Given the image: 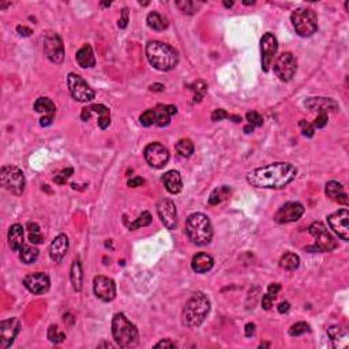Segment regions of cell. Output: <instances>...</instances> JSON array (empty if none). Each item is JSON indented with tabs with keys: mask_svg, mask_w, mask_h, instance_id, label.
Wrapping results in <instances>:
<instances>
[{
	"mask_svg": "<svg viewBox=\"0 0 349 349\" xmlns=\"http://www.w3.org/2000/svg\"><path fill=\"white\" fill-rule=\"evenodd\" d=\"M52 120H53V116H43L41 120H40V124H41L43 127H47V126L52 124Z\"/></svg>",
	"mask_w": 349,
	"mask_h": 349,
	"instance_id": "cell-55",
	"label": "cell"
},
{
	"mask_svg": "<svg viewBox=\"0 0 349 349\" xmlns=\"http://www.w3.org/2000/svg\"><path fill=\"white\" fill-rule=\"evenodd\" d=\"M295 30L302 37H310L318 29V17L311 8H296L291 15Z\"/></svg>",
	"mask_w": 349,
	"mask_h": 349,
	"instance_id": "cell-6",
	"label": "cell"
},
{
	"mask_svg": "<svg viewBox=\"0 0 349 349\" xmlns=\"http://www.w3.org/2000/svg\"><path fill=\"white\" fill-rule=\"evenodd\" d=\"M244 131H246V133H247V134H248V133H253V131H254V127L248 124L247 127H244Z\"/></svg>",
	"mask_w": 349,
	"mask_h": 349,
	"instance_id": "cell-60",
	"label": "cell"
},
{
	"mask_svg": "<svg viewBox=\"0 0 349 349\" xmlns=\"http://www.w3.org/2000/svg\"><path fill=\"white\" fill-rule=\"evenodd\" d=\"M69 237L62 233V235L56 236L51 243V247H49V255H51V259L55 262H60L63 259L67 251H69Z\"/></svg>",
	"mask_w": 349,
	"mask_h": 349,
	"instance_id": "cell-21",
	"label": "cell"
},
{
	"mask_svg": "<svg viewBox=\"0 0 349 349\" xmlns=\"http://www.w3.org/2000/svg\"><path fill=\"white\" fill-rule=\"evenodd\" d=\"M277 49H279L277 38L272 33H265L260 38V60L263 71H269Z\"/></svg>",
	"mask_w": 349,
	"mask_h": 349,
	"instance_id": "cell-13",
	"label": "cell"
},
{
	"mask_svg": "<svg viewBox=\"0 0 349 349\" xmlns=\"http://www.w3.org/2000/svg\"><path fill=\"white\" fill-rule=\"evenodd\" d=\"M112 336L120 348H133L140 340L138 329L121 312L116 314L112 319Z\"/></svg>",
	"mask_w": 349,
	"mask_h": 349,
	"instance_id": "cell-5",
	"label": "cell"
},
{
	"mask_svg": "<svg viewBox=\"0 0 349 349\" xmlns=\"http://www.w3.org/2000/svg\"><path fill=\"white\" fill-rule=\"evenodd\" d=\"M274 300H276V298L272 296V295H269V293L263 295V298H262V307H263L265 310H270L272 305H273Z\"/></svg>",
	"mask_w": 349,
	"mask_h": 349,
	"instance_id": "cell-47",
	"label": "cell"
},
{
	"mask_svg": "<svg viewBox=\"0 0 349 349\" xmlns=\"http://www.w3.org/2000/svg\"><path fill=\"white\" fill-rule=\"evenodd\" d=\"M76 63L79 64L82 69H90V67H94L95 66V57L93 48L89 44H85L76 52Z\"/></svg>",
	"mask_w": 349,
	"mask_h": 349,
	"instance_id": "cell-25",
	"label": "cell"
},
{
	"mask_svg": "<svg viewBox=\"0 0 349 349\" xmlns=\"http://www.w3.org/2000/svg\"><path fill=\"white\" fill-rule=\"evenodd\" d=\"M224 6H225V7H232V6H233V1H229V3H228V1H224Z\"/></svg>",
	"mask_w": 349,
	"mask_h": 349,
	"instance_id": "cell-61",
	"label": "cell"
},
{
	"mask_svg": "<svg viewBox=\"0 0 349 349\" xmlns=\"http://www.w3.org/2000/svg\"><path fill=\"white\" fill-rule=\"evenodd\" d=\"M299 265H300V258H299V255L293 254V253H286L279 259V266L285 270H289V272L296 270Z\"/></svg>",
	"mask_w": 349,
	"mask_h": 349,
	"instance_id": "cell-32",
	"label": "cell"
},
{
	"mask_svg": "<svg viewBox=\"0 0 349 349\" xmlns=\"http://www.w3.org/2000/svg\"><path fill=\"white\" fill-rule=\"evenodd\" d=\"M146 56L149 63L159 71H171L179 63L178 51L169 44L161 41L147 43Z\"/></svg>",
	"mask_w": 349,
	"mask_h": 349,
	"instance_id": "cell-2",
	"label": "cell"
},
{
	"mask_svg": "<svg viewBox=\"0 0 349 349\" xmlns=\"http://www.w3.org/2000/svg\"><path fill=\"white\" fill-rule=\"evenodd\" d=\"M27 231H29V233L40 232V227H38V224H36V222H27Z\"/></svg>",
	"mask_w": 349,
	"mask_h": 349,
	"instance_id": "cell-57",
	"label": "cell"
},
{
	"mask_svg": "<svg viewBox=\"0 0 349 349\" xmlns=\"http://www.w3.org/2000/svg\"><path fill=\"white\" fill-rule=\"evenodd\" d=\"M21 330V322L17 318L6 319L0 324V348H10Z\"/></svg>",
	"mask_w": 349,
	"mask_h": 349,
	"instance_id": "cell-14",
	"label": "cell"
},
{
	"mask_svg": "<svg viewBox=\"0 0 349 349\" xmlns=\"http://www.w3.org/2000/svg\"><path fill=\"white\" fill-rule=\"evenodd\" d=\"M298 70V62L291 52H284L274 64V72L282 82H289Z\"/></svg>",
	"mask_w": 349,
	"mask_h": 349,
	"instance_id": "cell-10",
	"label": "cell"
},
{
	"mask_svg": "<svg viewBox=\"0 0 349 349\" xmlns=\"http://www.w3.org/2000/svg\"><path fill=\"white\" fill-rule=\"evenodd\" d=\"M291 308V305H289V303L288 302H284V303H279V314H285V312H288V310Z\"/></svg>",
	"mask_w": 349,
	"mask_h": 349,
	"instance_id": "cell-56",
	"label": "cell"
},
{
	"mask_svg": "<svg viewBox=\"0 0 349 349\" xmlns=\"http://www.w3.org/2000/svg\"><path fill=\"white\" fill-rule=\"evenodd\" d=\"M34 109L38 114H44V116H55V112H56L55 104L48 97H40L38 100H36Z\"/></svg>",
	"mask_w": 349,
	"mask_h": 349,
	"instance_id": "cell-28",
	"label": "cell"
},
{
	"mask_svg": "<svg viewBox=\"0 0 349 349\" xmlns=\"http://www.w3.org/2000/svg\"><path fill=\"white\" fill-rule=\"evenodd\" d=\"M300 127H302V133H303L304 137L311 138L312 135H314V130H315V128L312 127V124H310V123H307L305 120H302L300 121Z\"/></svg>",
	"mask_w": 349,
	"mask_h": 349,
	"instance_id": "cell-44",
	"label": "cell"
},
{
	"mask_svg": "<svg viewBox=\"0 0 349 349\" xmlns=\"http://www.w3.org/2000/svg\"><path fill=\"white\" fill-rule=\"evenodd\" d=\"M246 119H247L248 124L250 126H253V127H260L262 124H263V119H262V116H260L258 112H254V111H251V112H248L247 115H246Z\"/></svg>",
	"mask_w": 349,
	"mask_h": 349,
	"instance_id": "cell-42",
	"label": "cell"
},
{
	"mask_svg": "<svg viewBox=\"0 0 349 349\" xmlns=\"http://www.w3.org/2000/svg\"><path fill=\"white\" fill-rule=\"evenodd\" d=\"M254 333H255V325L254 324L246 325V336L247 337L254 336Z\"/></svg>",
	"mask_w": 349,
	"mask_h": 349,
	"instance_id": "cell-58",
	"label": "cell"
},
{
	"mask_svg": "<svg viewBox=\"0 0 349 349\" xmlns=\"http://www.w3.org/2000/svg\"><path fill=\"white\" fill-rule=\"evenodd\" d=\"M308 233L315 239V248L321 253L333 251L337 248V241L322 222H314L308 228Z\"/></svg>",
	"mask_w": 349,
	"mask_h": 349,
	"instance_id": "cell-8",
	"label": "cell"
},
{
	"mask_svg": "<svg viewBox=\"0 0 349 349\" xmlns=\"http://www.w3.org/2000/svg\"><path fill=\"white\" fill-rule=\"evenodd\" d=\"M325 192H326V195L330 198L331 201H334V202L337 203H341L344 206H348V195H347V192L344 191V187L341 183L334 182V180L327 182V183H326Z\"/></svg>",
	"mask_w": 349,
	"mask_h": 349,
	"instance_id": "cell-22",
	"label": "cell"
},
{
	"mask_svg": "<svg viewBox=\"0 0 349 349\" xmlns=\"http://www.w3.org/2000/svg\"><path fill=\"white\" fill-rule=\"evenodd\" d=\"M70 277H71V282H72L74 289H75L76 292H81V289H82L83 273H82V266H81V262H79V259H75L74 262H72Z\"/></svg>",
	"mask_w": 349,
	"mask_h": 349,
	"instance_id": "cell-29",
	"label": "cell"
},
{
	"mask_svg": "<svg viewBox=\"0 0 349 349\" xmlns=\"http://www.w3.org/2000/svg\"><path fill=\"white\" fill-rule=\"evenodd\" d=\"M140 121L142 126L145 127H150L153 124L157 123V114H156V109H146L143 114L140 115Z\"/></svg>",
	"mask_w": 349,
	"mask_h": 349,
	"instance_id": "cell-38",
	"label": "cell"
},
{
	"mask_svg": "<svg viewBox=\"0 0 349 349\" xmlns=\"http://www.w3.org/2000/svg\"><path fill=\"white\" fill-rule=\"evenodd\" d=\"M156 114H157V126L159 127H166L171 123V117L173 115L178 114V108L175 105H163L159 104L156 108Z\"/></svg>",
	"mask_w": 349,
	"mask_h": 349,
	"instance_id": "cell-26",
	"label": "cell"
},
{
	"mask_svg": "<svg viewBox=\"0 0 349 349\" xmlns=\"http://www.w3.org/2000/svg\"><path fill=\"white\" fill-rule=\"evenodd\" d=\"M128 23V10L127 8H123L121 10V18L119 19V27L124 29Z\"/></svg>",
	"mask_w": 349,
	"mask_h": 349,
	"instance_id": "cell-49",
	"label": "cell"
},
{
	"mask_svg": "<svg viewBox=\"0 0 349 349\" xmlns=\"http://www.w3.org/2000/svg\"><path fill=\"white\" fill-rule=\"evenodd\" d=\"M327 222L330 228L340 236L343 240H349V211L341 209L327 217Z\"/></svg>",
	"mask_w": 349,
	"mask_h": 349,
	"instance_id": "cell-17",
	"label": "cell"
},
{
	"mask_svg": "<svg viewBox=\"0 0 349 349\" xmlns=\"http://www.w3.org/2000/svg\"><path fill=\"white\" fill-rule=\"evenodd\" d=\"M178 7L183 11L184 14H194L198 10V7L201 6V3L197 4L195 1H190V0H183V1H178L176 3Z\"/></svg>",
	"mask_w": 349,
	"mask_h": 349,
	"instance_id": "cell-40",
	"label": "cell"
},
{
	"mask_svg": "<svg viewBox=\"0 0 349 349\" xmlns=\"http://www.w3.org/2000/svg\"><path fill=\"white\" fill-rule=\"evenodd\" d=\"M94 295L102 302H112L116 298V285L114 279L105 276H97L93 284Z\"/></svg>",
	"mask_w": 349,
	"mask_h": 349,
	"instance_id": "cell-19",
	"label": "cell"
},
{
	"mask_svg": "<svg viewBox=\"0 0 349 349\" xmlns=\"http://www.w3.org/2000/svg\"><path fill=\"white\" fill-rule=\"evenodd\" d=\"M210 300L202 292L194 293L186 303L182 312V321L187 327H198L209 315Z\"/></svg>",
	"mask_w": 349,
	"mask_h": 349,
	"instance_id": "cell-3",
	"label": "cell"
},
{
	"mask_svg": "<svg viewBox=\"0 0 349 349\" xmlns=\"http://www.w3.org/2000/svg\"><path fill=\"white\" fill-rule=\"evenodd\" d=\"M303 214H304V206L302 203L286 202L276 213L274 220L279 224H288V222L298 221Z\"/></svg>",
	"mask_w": 349,
	"mask_h": 349,
	"instance_id": "cell-15",
	"label": "cell"
},
{
	"mask_svg": "<svg viewBox=\"0 0 349 349\" xmlns=\"http://www.w3.org/2000/svg\"><path fill=\"white\" fill-rule=\"evenodd\" d=\"M229 195H231V190H229L227 186H221V187L216 188V190L210 194L209 203L210 205H213V206L220 205V203H221L222 201H225Z\"/></svg>",
	"mask_w": 349,
	"mask_h": 349,
	"instance_id": "cell-34",
	"label": "cell"
},
{
	"mask_svg": "<svg viewBox=\"0 0 349 349\" xmlns=\"http://www.w3.org/2000/svg\"><path fill=\"white\" fill-rule=\"evenodd\" d=\"M157 213L161 222L165 225L168 229H175L178 227V211L176 206L171 199H161L157 203Z\"/></svg>",
	"mask_w": 349,
	"mask_h": 349,
	"instance_id": "cell-18",
	"label": "cell"
},
{
	"mask_svg": "<svg viewBox=\"0 0 349 349\" xmlns=\"http://www.w3.org/2000/svg\"><path fill=\"white\" fill-rule=\"evenodd\" d=\"M146 21H147V26H149L150 29H153V30H157V32L165 30L166 26H168L166 19L164 18L163 15H160L159 13H156V11H153V13L149 14Z\"/></svg>",
	"mask_w": 349,
	"mask_h": 349,
	"instance_id": "cell-31",
	"label": "cell"
},
{
	"mask_svg": "<svg viewBox=\"0 0 349 349\" xmlns=\"http://www.w3.org/2000/svg\"><path fill=\"white\" fill-rule=\"evenodd\" d=\"M150 90H153V92H163V90H164V86H163L161 83H154V85L150 86Z\"/></svg>",
	"mask_w": 349,
	"mask_h": 349,
	"instance_id": "cell-59",
	"label": "cell"
},
{
	"mask_svg": "<svg viewBox=\"0 0 349 349\" xmlns=\"http://www.w3.org/2000/svg\"><path fill=\"white\" fill-rule=\"evenodd\" d=\"M74 173V169L72 168H66V169H63V171H60L57 175H55V178H53V182L57 184H64L69 179L71 178V175Z\"/></svg>",
	"mask_w": 349,
	"mask_h": 349,
	"instance_id": "cell-43",
	"label": "cell"
},
{
	"mask_svg": "<svg viewBox=\"0 0 349 349\" xmlns=\"http://www.w3.org/2000/svg\"><path fill=\"white\" fill-rule=\"evenodd\" d=\"M327 124V114H318L317 119L314 121L312 127L314 128H322Z\"/></svg>",
	"mask_w": 349,
	"mask_h": 349,
	"instance_id": "cell-45",
	"label": "cell"
},
{
	"mask_svg": "<svg viewBox=\"0 0 349 349\" xmlns=\"http://www.w3.org/2000/svg\"><path fill=\"white\" fill-rule=\"evenodd\" d=\"M175 147H176V152L179 153V156H182L184 159L191 157L192 153H194V143L191 142V140H187V138L179 140Z\"/></svg>",
	"mask_w": 349,
	"mask_h": 349,
	"instance_id": "cell-35",
	"label": "cell"
},
{
	"mask_svg": "<svg viewBox=\"0 0 349 349\" xmlns=\"http://www.w3.org/2000/svg\"><path fill=\"white\" fill-rule=\"evenodd\" d=\"M101 6H104V7H109V6H111V3H101Z\"/></svg>",
	"mask_w": 349,
	"mask_h": 349,
	"instance_id": "cell-63",
	"label": "cell"
},
{
	"mask_svg": "<svg viewBox=\"0 0 349 349\" xmlns=\"http://www.w3.org/2000/svg\"><path fill=\"white\" fill-rule=\"evenodd\" d=\"M145 183V179H142V178H133V179H130L127 182V184H128V187H140V186H142V184Z\"/></svg>",
	"mask_w": 349,
	"mask_h": 349,
	"instance_id": "cell-52",
	"label": "cell"
},
{
	"mask_svg": "<svg viewBox=\"0 0 349 349\" xmlns=\"http://www.w3.org/2000/svg\"><path fill=\"white\" fill-rule=\"evenodd\" d=\"M304 107L311 112L327 114L338 109V104L329 97H308L304 101Z\"/></svg>",
	"mask_w": 349,
	"mask_h": 349,
	"instance_id": "cell-20",
	"label": "cell"
},
{
	"mask_svg": "<svg viewBox=\"0 0 349 349\" xmlns=\"http://www.w3.org/2000/svg\"><path fill=\"white\" fill-rule=\"evenodd\" d=\"M29 240L33 244H41L44 243V236L41 235V232H33V233H29Z\"/></svg>",
	"mask_w": 349,
	"mask_h": 349,
	"instance_id": "cell-48",
	"label": "cell"
},
{
	"mask_svg": "<svg viewBox=\"0 0 349 349\" xmlns=\"http://www.w3.org/2000/svg\"><path fill=\"white\" fill-rule=\"evenodd\" d=\"M150 222H152V216H150V213H149V211H142V214H140L135 221L131 222V224L128 225V228L131 229V231H134V229L142 228V227H147V225H150Z\"/></svg>",
	"mask_w": 349,
	"mask_h": 349,
	"instance_id": "cell-37",
	"label": "cell"
},
{
	"mask_svg": "<svg viewBox=\"0 0 349 349\" xmlns=\"http://www.w3.org/2000/svg\"><path fill=\"white\" fill-rule=\"evenodd\" d=\"M67 86L70 90L71 95L79 102H89L94 98V90L90 88L88 83L85 82L82 76L78 74L70 72L67 76Z\"/></svg>",
	"mask_w": 349,
	"mask_h": 349,
	"instance_id": "cell-9",
	"label": "cell"
},
{
	"mask_svg": "<svg viewBox=\"0 0 349 349\" xmlns=\"http://www.w3.org/2000/svg\"><path fill=\"white\" fill-rule=\"evenodd\" d=\"M145 160L147 164L156 169L164 168L169 161V152L164 145H161L159 142H153L150 145L145 147Z\"/></svg>",
	"mask_w": 349,
	"mask_h": 349,
	"instance_id": "cell-11",
	"label": "cell"
},
{
	"mask_svg": "<svg viewBox=\"0 0 349 349\" xmlns=\"http://www.w3.org/2000/svg\"><path fill=\"white\" fill-rule=\"evenodd\" d=\"M8 4H10V3H3V4H1L0 7H1V8H6V7L8 6Z\"/></svg>",
	"mask_w": 349,
	"mask_h": 349,
	"instance_id": "cell-62",
	"label": "cell"
},
{
	"mask_svg": "<svg viewBox=\"0 0 349 349\" xmlns=\"http://www.w3.org/2000/svg\"><path fill=\"white\" fill-rule=\"evenodd\" d=\"M0 183L1 187L14 195H22L25 191V176L18 166L3 165L0 169Z\"/></svg>",
	"mask_w": 349,
	"mask_h": 349,
	"instance_id": "cell-7",
	"label": "cell"
},
{
	"mask_svg": "<svg viewBox=\"0 0 349 349\" xmlns=\"http://www.w3.org/2000/svg\"><path fill=\"white\" fill-rule=\"evenodd\" d=\"M296 173L289 163H274L248 172L247 182L256 188H282L296 178Z\"/></svg>",
	"mask_w": 349,
	"mask_h": 349,
	"instance_id": "cell-1",
	"label": "cell"
},
{
	"mask_svg": "<svg viewBox=\"0 0 349 349\" xmlns=\"http://www.w3.org/2000/svg\"><path fill=\"white\" fill-rule=\"evenodd\" d=\"M186 233L195 246H208L213 237V227L209 217L203 213H192L186 221Z\"/></svg>",
	"mask_w": 349,
	"mask_h": 349,
	"instance_id": "cell-4",
	"label": "cell"
},
{
	"mask_svg": "<svg viewBox=\"0 0 349 349\" xmlns=\"http://www.w3.org/2000/svg\"><path fill=\"white\" fill-rule=\"evenodd\" d=\"M8 244L13 251H19L23 243V227L21 224H14L8 229Z\"/></svg>",
	"mask_w": 349,
	"mask_h": 349,
	"instance_id": "cell-27",
	"label": "cell"
},
{
	"mask_svg": "<svg viewBox=\"0 0 349 349\" xmlns=\"http://www.w3.org/2000/svg\"><path fill=\"white\" fill-rule=\"evenodd\" d=\"M279 289H281V285L277 284V282H274V284H270V285H269V288H267V293L272 295V296H274V298H277V293L279 292Z\"/></svg>",
	"mask_w": 349,
	"mask_h": 349,
	"instance_id": "cell-51",
	"label": "cell"
},
{
	"mask_svg": "<svg viewBox=\"0 0 349 349\" xmlns=\"http://www.w3.org/2000/svg\"><path fill=\"white\" fill-rule=\"evenodd\" d=\"M163 183L165 186V188L168 192L171 194H179L182 188H183V182H182V176L178 171H168L161 178Z\"/></svg>",
	"mask_w": 349,
	"mask_h": 349,
	"instance_id": "cell-24",
	"label": "cell"
},
{
	"mask_svg": "<svg viewBox=\"0 0 349 349\" xmlns=\"http://www.w3.org/2000/svg\"><path fill=\"white\" fill-rule=\"evenodd\" d=\"M310 331V326H308V324H305V322H298V324H295L289 329V336L292 337H299L302 336V334H304V333H308Z\"/></svg>",
	"mask_w": 349,
	"mask_h": 349,
	"instance_id": "cell-41",
	"label": "cell"
},
{
	"mask_svg": "<svg viewBox=\"0 0 349 349\" xmlns=\"http://www.w3.org/2000/svg\"><path fill=\"white\" fill-rule=\"evenodd\" d=\"M191 90L194 93V102H199L202 100L203 97L206 95V92H208V85L203 82V81H197L191 85Z\"/></svg>",
	"mask_w": 349,
	"mask_h": 349,
	"instance_id": "cell-36",
	"label": "cell"
},
{
	"mask_svg": "<svg viewBox=\"0 0 349 349\" xmlns=\"http://www.w3.org/2000/svg\"><path fill=\"white\" fill-rule=\"evenodd\" d=\"M90 109H92L93 112H95V114L100 115V119H98V127L101 128V130L108 128L109 124H111V112H109V109L107 108L105 105H102V104L92 105Z\"/></svg>",
	"mask_w": 349,
	"mask_h": 349,
	"instance_id": "cell-30",
	"label": "cell"
},
{
	"mask_svg": "<svg viewBox=\"0 0 349 349\" xmlns=\"http://www.w3.org/2000/svg\"><path fill=\"white\" fill-rule=\"evenodd\" d=\"M176 347H178L176 343H173L171 340H163L154 345V348H176Z\"/></svg>",
	"mask_w": 349,
	"mask_h": 349,
	"instance_id": "cell-50",
	"label": "cell"
},
{
	"mask_svg": "<svg viewBox=\"0 0 349 349\" xmlns=\"http://www.w3.org/2000/svg\"><path fill=\"white\" fill-rule=\"evenodd\" d=\"M48 338H49V341H51V343L59 344V343H62V341H64L66 336H64V333L59 331L57 326H55V325H51V326H49V329H48Z\"/></svg>",
	"mask_w": 349,
	"mask_h": 349,
	"instance_id": "cell-39",
	"label": "cell"
},
{
	"mask_svg": "<svg viewBox=\"0 0 349 349\" xmlns=\"http://www.w3.org/2000/svg\"><path fill=\"white\" fill-rule=\"evenodd\" d=\"M17 32L21 34V36H25V37H27V36H30L32 34V29H29V27H26V26H17Z\"/></svg>",
	"mask_w": 349,
	"mask_h": 349,
	"instance_id": "cell-53",
	"label": "cell"
},
{
	"mask_svg": "<svg viewBox=\"0 0 349 349\" xmlns=\"http://www.w3.org/2000/svg\"><path fill=\"white\" fill-rule=\"evenodd\" d=\"M214 265V259L213 256L206 253H199V254L194 255V258L191 260V267L195 273H206L211 270V267Z\"/></svg>",
	"mask_w": 349,
	"mask_h": 349,
	"instance_id": "cell-23",
	"label": "cell"
},
{
	"mask_svg": "<svg viewBox=\"0 0 349 349\" xmlns=\"http://www.w3.org/2000/svg\"><path fill=\"white\" fill-rule=\"evenodd\" d=\"M38 250L36 247H33V246L23 244V246L21 247V250H19V258H21V260H22L23 263H26V265L36 262Z\"/></svg>",
	"mask_w": 349,
	"mask_h": 349,
	"instance_id": "cell-33",
	"label": "cell"
},
{
	"mask_svg": "<svg viewBox=\"0 0 349 349\" xmlns=\"http://www.w3.org/2000/svg\"><path fill=\"white\" fill-rule=\"evenodd\" d=\"M23 285L29 292L34 295H44L48 292L49 286H51V279L48 277V274L36 272V273L27 274L23 279Z\"/></svg>",
	"mask_w": 349,
	"mask_h": 349,
	"instance_id": "cell-16",
	"label": "cell"
},
{
	"mask_svg": "<svg viewBox=\"0 0 349 349\" xmlns=\"http://www.w3.org/2000/svg\"><path fill=\"white\" fill-rule=\"evenodd\" d=\"M92 114H93V111L89 108H83L82 109V115H81V117H82L83 121H88L90 119V116H92Z\"/></svg>",
	"mask_w": 349,
	"mask_h": 349,
	"instance_id": "cell-54",
	"label": "cell"
},
{
	"mask_svg": "<svg viewBox=\"0 0 349 349\" xmlns=\"http://www.w3.org/2000/svg\"><path fill=\"white\" fill-rule=\"evenodd\" d=\"M44 52L45 56L51 60L52 63L60 64L64 59V45L62 38L56 33H47L44 37Z\"/></svg>",
	"mask_w": 349,
	"mask_h": 349,
	"instance_id": "cell-12",
	"label": "cell"
},
{
	"mask_svg": "<svg viewBox=\"0 0 349 349\" xmlns=\"http://www.w3.org/2000/svg\"><path fill=\"white\" fill-rule=\"evenodd\" d=\"M231 115L228 112H225L224 109H216L213 114H211V120L213 121H220L224 120V119H229Z\"/></svg>",
	"mask_w": 349,
	"mask_h": 349,
	"instance_id": "cell-46",
	"label": "cell"
}]
</instances>
